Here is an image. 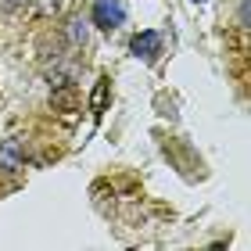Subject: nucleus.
Returning <instances> with one entry per match:
<instances>
[{"label": "nucleus", "instance_id": "nucleus-1", "mask_svg": "<svg viewBox=\"0 0 251 251\" xmlns=\"http://www.w3.org/2000/svg\"><path fill=\"white\" fill-rule=\"evenodd\" d=\"M94 18H97V25H104V29H115L119 22L126 18V7L119 4V0H100V4L94 7Z\"/></svg>", "mask_w": 251, "mask_h": 251}, {"label": "nucleus", "instance_id": "nucleus-2", "mask_svg": "<svg viewBox=\"0 0 251 251\" xmlns=\"http://www.w3.org/2000/svg\"><path fill=\"white\" fill-rule=\"evenodd\" d=\"M50 104L58 108V111H65V115H72V111L79 108V97H75L72 83H61V90H54V94H50Z\"/></svg>", "mask_w": 251, "mask_h": 251}, {"label": "nucleus", "instance_id": "nucleus-3", "mask_svg": "<svg viewBox=\"0 0 251 251\" xmlns=\"http://www.w3.org/2000/svg\"><path fill=\"white\" fill-rule=\"evenodd\" d=\"M25 165V158L18 154V140H7L0 147V169H7V173H15V169Z\"/></svg>", "mask_w": 251, "mask_h": 251}, {"label": "nucleus", "instance_id": "nucleus-4", "mask_svg": "<svg viewBox=\"0 0 251 251\" xmlns=\"http://www.w3.org/2000/svg\"><path fill=\"white\" fill-rule=\"evenodd\" d=\"M108 79H100V83L94 86V94H90V111H94V115H100V111L108 108Z\"/></svg>", "mask_w": 251, "mask_h": 251}, {"label": "nucleus", "instance_id": "nucleus-5", "mask_svg": "<svg viewBox=\"0 0 251 251\" xmlns=\"http://www.w3.org/2000/svg\"><path fill=\"white\" fill-rule=\"evenodd\" d=\"M158 43H162V40H158V32H144V36H136V40H133V50H136V54H144V58H151V54L158 50Z\"/></svg>", "mask_w": 251, "mask_h": 251}, {"label": "nucleus", "instance_id": "nucleus-6", "mask_svg": "<svg viewBox=\"0 0 251 251\" xmlns=\"http://www.w3.org/2000/svg\"><path fill=\"white\" fill-rule=\"evenodd\" d=\"M61 11V0H36V15L40 18H50V15H58Z\"/></svg>", "mask_w": 251, "mask_h": 251}, {"label": "nucleus", "instance_id": "nucleus-7", "mask_svg": "<svg viewBox=\"0 0 251 251\" xmlns=\"http://www.w3.org/2000/svg\"><path fill=\"white\" fill-rule=\"evenodd\" d=\"M29 0H0V15H11V11H22Z\"/></svg>", "mask_w": 251, "mask_h": 251}]
</instances>
